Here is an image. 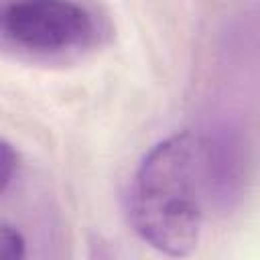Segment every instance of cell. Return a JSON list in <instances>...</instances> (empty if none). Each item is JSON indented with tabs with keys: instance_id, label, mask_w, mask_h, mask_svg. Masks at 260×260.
Wrapping results in <instances>:
<instances>
[{
	"instance_id": "obj_2",
	"label": "cell",
	"mask_w": 260,
	"mask_h": 260,
	"mask_svg": "<svg viewBox=\"0 0 260 260\" xmlns=\"http://www.w3.org/2000/svg\"><path fill=\"white\" fill-rule=\"evenodd\" d=\"M110 26L87 0H0V51L30 63H73L108 39Z\"/></svg>"
},
{
	"instance_id": "obj_3",
	"label": "cell",
	"mask_w": 260,
	"mask_h": 260,
	"mask_svg": "<svg viewBox=\"0 0 260 260\" xmlns=\"http://www.w3.org/2000/svg\"><path fill=\"white\" fill-rule=\"evenodd\" d=\"M26 254V240L14 225L0 221V260H18Z\"/></svg>"
},
{
	"instance_id": "obj_4",
	"label": "cell",
	"mask_w": 260,
	"mask_h": 260,
	"mask_svg": "<svg viewBox=\"0 0 260 260\" xmlns=\"http://www.w3.org/2000/svg\"><path fill=\"white\" fill-rule=\"evenodd\" d=\"M18 169V154L14 146L0 136V195L10 187Z\"/></svg>"
},
{
	"instance_id": "obj_1",
	"label": "cell",
	"mask_w": 260,
	"mask_h": 260,
	"mask_svg": "<svg viewBox=\"0 0 260 260\" xmlns=\"http://www.w3.org/2000/svg\"><path fill=\"white\" fill-rule=\"evenodd\" d=\"M207 189V140L193 132L165 138L134 175L128 201L134 232L162 254H191L199 242Z\"/></svg>"
}]
</instances>
